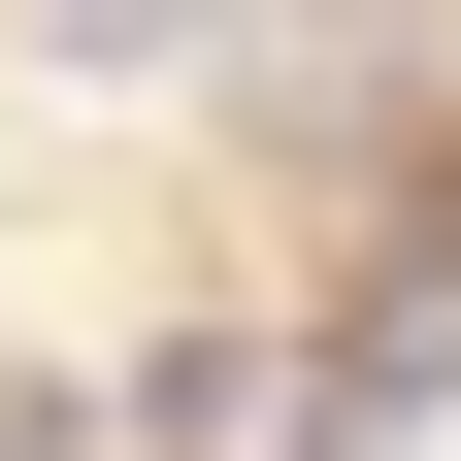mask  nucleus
I'll list each match as a JSON object with an SVG mask.
<instances>
[{
	"mask_svg": "<svg viewBox=\"0 0 461 461\" xmlns=\"http://www.w3.org/2000/svg\"><path fill=\"white\" fill-rule=\"evenodd\" d=\"M33 33H67V67H165V33H198V0H33Z\"/></svg>",
	"mask_w": 461,
	"mask_h": 461,
	"instance_id": "1",
	"label": "nucleus"
}]
</instances>
